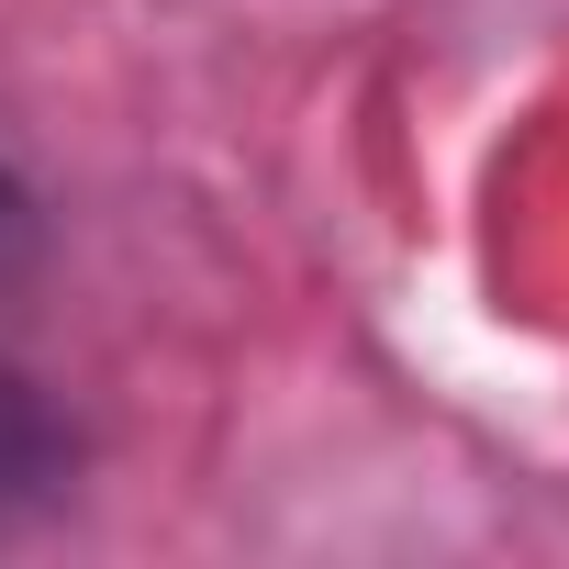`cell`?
<instances>
[{
	"instance_id": "cell-1",
	"label": "cell",
	"mask_w": 569,
	"mask_h": 569,
	"mask_svg": "<svg viewBox=\"0 0 569 569\" xmlns=\"http://www.w3.org/2000/svg\"><path fill=\"white\" fill-rule=\"evenodd\" d=\"M68 469V436L34 413V391L12 380V369H0V502H23V491H46Z\"/></svg>"
},
{
	"instance_id": "cell-2",
	"label": "cell",
	"mask_w": 569,
	"mask_h": 569,
	"mask_svg": "<svg viewBox=\"0 0 569 569\" xmlns=\"http://www.w3.org/2000/svg\"><path fill=\"white\" fill-rule=\"evenodd\" d=\"M12 234H23V212H12V190H0V257H12Z\"/></svg>"
}]
</instances>
